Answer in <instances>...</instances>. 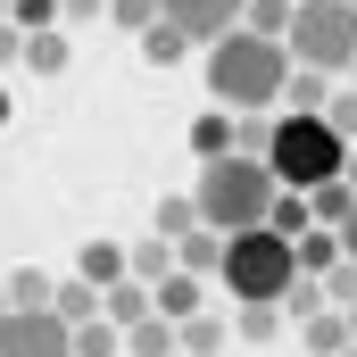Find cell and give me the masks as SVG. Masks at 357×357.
I'll list each match as a JSON object with an SVG mask.
<instances>
[{
	"label": "cell",
	"mask_w": 357,
	"mask_h": 357,
	"mask_svg": "<svg viewBox=\"0 0 357 357\" xmlns=\"http://www.w3.org/2000/svg\"><path fill=\"white\" fill-rule=\"evenodd\" d=\"M67 59H75L67 25H42V33H25V50H17V67H33V75H67Z\"/></svg>",
	"instance_id": "ba28073f"
},
{
	"label": "cell",
	"mask_w": 357,
	"mask_h": 357,
	"mask_svg": "<svg viewBox=\"0 0 357 357\" xmlns=\"http://www.w3.org/2000/svg\"><path fill=\"white\" fill-rule=\"evenodd\" d=\"M116 349H125V333H116V324H100V316L75 324V357H116Z\"/></svg>",
	"instance_id": "484cf974"
},
{
	"label": "cell",
	"mask_w": 357,
	"mask_h": 357,
	"mask_svg": "<svg viewBox=\"0 0 357 357\" xmlns=\"http://www.w3.org/2000/svg\"><path fill=\"white\" fill-rule=\"evenodd\" d=\"M341 357H357V349H341Z\"/></svg>",
	"instance_id": "8d00e7d4"
},
{
	"label": "cell",
	"mask_w": 357,
	"mask_h": 357,
	"mask_svg": "<svg viewBox=\"0 0 357 357\" xmlns=\"http://www.w3.org/2000/svg\"><path fill=\"white\" fill-rule=\"evenodd\" d=\"M0 291H8V307H50V274H42V266H17Z\"/></svg>",
	"instance_id": "7402d4cb"
},
{
	"label": "cell",
	"mask_w": 357,
	"mask_h": 357,
	"mask_svg": "<svg viewBox=\"0 0 357 357\" xmlns=\"http://www.w3.org/2000/svg\"><path fill=\"white\" fill-rule=\"evenodd\" d=\"M0 125H8V91H0Z\"/></svg>",
	"instance_id": "836d02e7"
},
{
	"label": "cell",
	"mask_w": 357,
	"mask_h": 357,
	"mask_svg": "<svg viewBox=\"0 0 357 357\" xmlns=\"http://www.w3.org/2000/svg\"><path fill=\"white\" fill-rule=\"evenodd\" d=\"M150 307H158L167 324H191V316H199V274H167V282L150 291Z\"/></svg>",
	"instance_id": "5bb4252c"
},
{
	"label": "cell",
	"mask_w": 357,
	"mask_h": 357,
	"mask_svg": "<svg viewBox=\"0 0 357 357\" xmlns=\"http://www.w3.org/2000/svg\"><path fill=\"white\" fill-rule=\"evenodd\" d=\"M341 349H349V324H341L333 307H324V316H307V357H341Z\"/></svg>",
	"instance_id": "cb8c5ba5"
},
{
	"label": "cell",
	"mask_w": 357,
	"mask_h": 357,
	"mask_svg": "<svg viewBox=\"0 0 357 357\" xmlns=\"http://www.w3.org/2000/svg\"><path fill=\"white\" fill-rule=\"evenodd\" d=\"M341 158H349V142L324 125V116H274L266 125V150H258V167L274 175V191H316V183L341 175Z\"/></svg>",
	"instance_id": "3957f363"
},
{
	"label": "cell",
	"mask_w": 357,
	"mask_h": 357,
	"mask_svg": "<svg viewBox=\"0 0 357 357\" xmlns=\"http://www.w3.org/2000/svg\"><path fill=\"white\" fill-rule=\"evenodd\" d=\"M0 316H8V291H0Z\"/></svg>",
	"instance_id": "e575fe53"
},
{
	"label": "cell",
	"mask_w": 357,
	"mask_h": 357,
	"mask_svg": "<svg viewBox=\"0 0 357 357\" xmlns=\"http://www.w3.org/2000/svg\"><path fill=\"white\" fill-rule=\"evenodd\" d=\"M291 266H299V274H316V282H324V274L341 266V241H333L324 225H307V233L291 241Z\"/></svg>",
	"instance_id": "7c38bea8"
},
{
	"label": "cell",
	"mask_w": 357,
	"mask_h": 357,
	"mask_svg": "<svg viewBox=\"0 0 357 357\" xmlns=\"http://www.w3.org/2000/svg\"><path fill=\"white\" fill-rule=\"evenodd\" d=\"M324 100H333V75H307V67H291V75H282V100H274V108H282V116H316Z\"/></svg>",
	"instance_id": "8fae6325"
},
{
	"label": "cell",
	"mask_w": 357,
	"mask_h": 357,
	"mask_svg": "<svg viewBox=\"0 0 357 357\" xmlns=\"http://www.w3.org/2000/svg\"><path fill=\"white\" fill-rule=\"evenodd\" d=\"M17 50H25V33H17V25L0 17V67H17Z\"/></svg>",
	"instance_id": "1f68e13d"
},
{
	"label": "cell",
	"mask_w": 357,
	"mask_h": 357,
	"mask_svg": "<svg viewBox=\"0 0 357 357\" xmlns=\"http://www.w3.org/2000/svg\"><path fill=\"white\" fill-rule=\"evenodd\" d=\"M142 59H150V67H183V59H191V42H183L175 25H150V33H142Z\"/></svg>",
	"instance_id": "603a6c76"
},
{
	"label": "cell",
	"mask_w": 357,
	"mask_h": 357,
	"mask_svg": "<svg viewBox=\"0 0 357 357\" xmlns=\"http://www.w3.org/2000/svg\"><path fill=\"white\" fill-rule=\"evenodd\" d=\"M349 208H357V191H349L341 175H333V183H316V191H307V225H324V233H341V216H349Z\"/></svg>",
	"instance_id": "9a60e30c"
},
{
	"label": "cell",
	"mask_w": 357,
	"mask_h": 357,
	"mask_svg": "<svg viewBox=\"0 0 357 357\" xmlns=\"http://www.w3.org/2000/svg\"><path fill=\"white\" fill-rule=\"evenodd\" d=\"M125 357H175V324H167V316H142V324L125 333Z\"/></svg>",
	"instance_id": "d6986e66"
},
{
	"label": "cell",
	"mask_w": 357,
	"mask_h": 357,
	"mask_svg": "<svg viewBox=\"0 0 357 357\" xmlns=\"http://www.w3.org/2000/svg\"><path fill=\"white\" fill-rule=\"evenodd\" d=\"M282 59L307 67V75H349V59H357V8L349 0H299V8H291V33H282Z\"/></svg>",
	"instance_id": "5b68a950"
},
{
	"label": "cell",
	"mask_w": 357,
	"mask_h": 357,
	"mask_svg": "<svg viewBox=\"0 0 357 357\" xmlns=\"http://www.w3.org/2000/svg\"><path fill=\"white\" fill-rule=\"evenodd\" d=\"M183 233H199V208H191V191H183V199H158V241L175 250Z\"/></svg>",
	"instance_id": "d4e9b609"
},
{
	"label": "cell",
	"mask_w": 357,
	"mask_h": 357,
	"mask_svg": "<svg viewBox=\"0 0 357 357\" xmlns=\"http://www.w3.org/2000/svg\"><path fill=\"white\" fill-rule=\"evenodd\" d=\"M241 33L282 42V33H291V0H241Z\"/></svg>",
	"instance_id": "ac0fdd59"
},
{
	"label": "cell",
	"mask_w": 357,
	"mask_h": 357,
	"mask_svg": "<svg viewBox=\"0 0 357 357\" xmlns=\"http://www.w3.org/2000/svg\"><path fill=\"white\" fill-rule=\"evenodd\" d=\"M175 357H183V349H175Z\"/></svg>",
	"instance_id": "b9f144b4"
},
{
	"label": "cell",
	"mask_w": 357,
	"mask_h": 357,
	"mask_svg": "<svg viewBox=\"0 0 357 357\" xmlns=\"http://www.w3.org/2000/svg\"><path fill=\"white\" fill-rule=\"evenodd\" d=\"M282 75H291V59L266 33H241L233 25V33L208 42V91H216L225 116H266L274 100H282Z\"/></svg>",
	"instance_id": "6da1fadb"
},
{
	"label": "cell",
	"mask_w": 357,
	"mask_h": 357,
	"mask_svg": "<svg viewBox=\"0 0 357 357\" xmlns=\"http://www.w3.org/2000/svg\"><path fill=\"white\" fill-rule=\"evenodd\" d=\"M142 316H158V307H150V291H142V282H133V274H125V282H108V291H100V324H116V333H133V324H142Z\"/></svg>",
	"instance_id": "9c48e42d"
},
{
	"label": "cell",
	"mask_w": 357,
	"mask_h": 357,
	"mask_svg": "<svg viewBox=\"0 0 357 357\" xmlns=\"http://www.w3.org/2000/svg\"><path fill=\"white\" fill-rule=\"evenodd\" d=\"M50 316H59V324L75 333V324H91V316H100V291H91L84 274H67V282H50Z\"/></svg>",
	"instance_id": "30bf717a"
},
{
	"label": "cell",
	"mask_w": 357,
	"mask_h": 357,
	"mask_svg": "<svg viewBox=\"0 0 357 357\" xmlns=\"http://www.w3.org/2000/svg\"><path fill=\"white\" fill-rule=\"evenodd\" d=\"M349 75H357V59H349Z\"/></svg>",
	"instance_id": "d590c367"
},
{
	"label": "cell",
	"mask_w": 357,
	"mask_h": 357,
	"mask_svg": "<svg viewBox=\"0 0 357 357\" xmlns=\"http://www.w3.org/2000/svg\"><path fill=\"white\" fill-rule=\"evenodd\" d=\"M324 307H333V316H349V307H357V266H349V258L324 274Z\"/></svg>",
	"instance_id": "4316f807"
},
{
	"label": "cell",
	"mask_w": 357,
	"mask_h": 357,
	"mask_svg": "<svg viewBox=\"0 0 357 357\" xmlns=\"http://www.w3.org/2000/svg\"><path fill=\"white\" fill-rule=\"evenodd\" d=\"M216 258H225V233H208V225L175 241V274H216Z\"/></svg>",
	"instance_id": "2e32d148"
},
{
	"label": "cell",
	"mask_w": 357,
	"mask_h": 357,
	"mask_svg": "<svg viewBox=\"0 0 357 357\" xmlns=\"http://www.w3.org/2000/svg\"><path fill=\"white\" fill-rule=\"evenodd\" d=\"M316 116H324V125H333L341 142H357V91H333V100H324Z\"/></svg>",
	"instance_id": "83f0119b"
},
{
	"label": "cell",
	"mask_w": 357,
	"mask_h": 357,
	"mask_svg": "<svg viewBox=\"0 0 357 357\" xmlns=\"http://www.w3.org/2000/svg\"><path fill=\"white\" fill-rule=\"evenodd\" d=\"M291 8H299V0H291Z\"/></svg>",
	"instance_id": "f35d334b"
},
{
	"label": "cell",
	"mask_w": 357,
	"mask_h": 357,
	"mask_svg": "<svg viewBox=\"0 0 357 357\" xmlns=\"http://www.w3.org/2000/svg\"><path fill=\"white\" fill-rule=\"evenodd\" d=\"M0 8H8V0H0Z\"/></svg>",
	"instance_id": "74e56055"
},
{
	"label": "cell",
	"mask_w": 357,
	"mask_h": 357,
	"mask_svg": "<svg viewBox=\"0 0 357 357\" xmlns=\"http://www.w3.org/2000/svg\"><path fill=\"white\" fill-rule=\"evenodd\" d=\"M216 274H225V291H233V307H282V291L299 282V266H291V241L282 233H225V258H216Z\"/></svg>",
	"instance_id": "277c9868"
},
{
	"label": "cell",
	"mask_w": 357,
	"mask_h": 357,
	"mask_svg": "<svg viewBox=\"0 0 357 357\" xmlns=\"http://www.w3.org/2000/svg\"><path fill=\"white\" fill-rule=\"evenodd\" d=\"M91 282V291H108V282H125V250H116V241H91L84 250V266H75Z\"/></svg>",
	"instance_id": "ffe728a7"
},
{
	"label": "cell",
	"mask_w": 357,
	"mask_h": 357,
	"mask_svg": "<svg viewBox=\"0 0 357 357\" xmlns=\"http://www.w3.org/2000/svg\"><path fill=\"white\" fill-rule=\"evenodd\" d=\"M158 25H175L183 42H216L241 25V0H158Z\"/></svg>",
	"instance_id": "52a82bcc"
},
{
	"label": "cell",
	"mask_w": 357,
	"mask_h": 357,
	"mask_svg": "<svg viewBox=\"0 0 357 357\" xmlns=\"http://www.w3.org/2000/svg\"><path fill=\"white\" fill-rule=\"evenodd\" d=\"M282 333V307H241V341H274Z\"/></svg>",
	"instance_id": "f546056e"
},
{
	"label": "cell",
	"mask_w": 357,
	"mask_h": 357,
	"mask_svg": "<svg viewBox=\"0 0 357 357\" xmlns=\"http://www.w3.org/2000/svg\"><path fill=\"white\" fill-rule=\"evenodd\" d=\"M116 357H125V349H116Z\"/></svg>",
	"instance_id": "ab89813d"
},
{
	"label": "cell",
	"mask_w": 357,
	"mask_h": 357,
	"mask_svg": "<svg viewBox=\"0 0 357 357\" xmlns=\"http://www.w3.org/2000/svg\"><path fill=\"white\" fill-rule=\"evenodd\" d=\"M333 241H341V258H349V266H357V208H349V216H341V233H333Z\"/></svg>",
	"instance_id": "d6a6232c"
},
{
	"label": "cell",
	"mask_w": 357,
	"mask_h": 357,
	"mask_svg": "<svg viewBox=\"0 0 357 357\" xmlns=\"http://www.w3.org/2000/svg\"><path fill=\"white\" fill-rule=\"evenodd\" d=\"M100 8H108V0H59V25H67V33H75V25H91V17H100Z\"/></svg>",
	"instance_id": "4dcf8cb0"
},
{
	"label": "cell",
	"mask_w": 357,
	"mask_h": 357,
	"mask_svg": "<svg viewBox=\"0 0 357 357\" xmlns=\"http://www.w3.org/2000/svg\"><path fill=\"white\" fill-rule=\"evenodd\" d=\"M349 8H357V0H349Z\"/></svg>",
	"instance_id": "60d3db41"
},
{
	"label": "cell",
	"mask_w": 357,
	"mask_h": 357,
	"mask_svg": "<svg viewBox=\"0 0 357 357\" xmlns=\"http://www.w3.org/2000/svg\"><path fill=\"white\" fill-rule=\"evenodd\" d=\"M191 150H199V167H208V158H233V116H225V108H208V116L191 125Z\"/></svg>",
	"instance_id": "e0dca14e"
},
{
	"label": "cell",
	"mask_w": 357,
	"mask_h": 357,
	"mask_svg": "<svg viewBox=\"0 0 357 357\" xmlns=\"http://www.w3.org/2000/svg\"><path fill=\"white\" fill-rule=\"evenodd\" d=\"M125 274H133V282H142V291H158V282H167V274H175V250H167V241H158V233H150V241H133V250H125Z\"/></svg>",
	"instance_id": "4fadbf2b"
},
{
	"label": "cell",
	"mask_w": 357,
	"mask_h": 357,
	"mask_svg": "<svg viewBox=\"0 0 357 357\" xmlns=\"http://www.w3.org/2000/svg\"><path fill=\"white\" fill-rule=\"evenodd\" d=\"M108 17L133 25V33H150V25H158V0H108Z\"/></svg>",
	"instance_id": "f1b7e54d"
},
{
	"label": "cell",
	"mask_w": 357,
	"mask_h": 357,
	"mask_svg": "<svg viewBox=\"0 0 357 357\" xmlns=\"http://www.w3.org/2000/svg\"><path fill=\"white\" fill-rule=\"evenodd\" d=\"M191 208H199V225L208 233H258L274 208V175L258 167V158H208L199 167V183H191Z\"/></svg>",
	"instance_id": "7a4b0ae2"
},
{
	"label": "cell",
	"mask_w": 357,
	"mask_h": 357,
	"mask_svg": "<svg viewBox=\"0 0 357 357\" xmlns=\"http://www.w3.org/2000/svg\"><path fill=\"white\" fill-rule=\"evenodd\" d=\"M0 357H75V333L50 307H8L0 316Z\"/></svg>",
	"instance_id": "8992f818"
},
{
	"label": "cell",
	"mask_w": 357,
	"mask_h": 357,
	"mask_svg": "<svg viewBox=\"0 0 357 357\" xmlns=\"http://www.w3.org/2000/svg\"><path fill=\"white\" fill-rule=\"evenodd\" d=\"M175 349L183 357H216L225 349V324H216V316H191V324H175Z\"/></svg>",
	"instance_id": "44dd1931"
}]
</instances>
